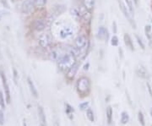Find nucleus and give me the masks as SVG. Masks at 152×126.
I'll list each match as a JSON object with an SVG mask.
<instances>
[{"mask_svg":"<svg viewBox=\"0 0 152 126\" xmlns=\"http://www.w3.org/2000/svg\"><path fill=\"white\" fill-rule=\"evenodd\" d=\"M91 84L89 78L86 76L80 77L76 82V88L78 93L83 97L88 96V94L91 92Z\"/></svg>","mask_w":152,"mask_h":126,"instance_id":"1","label":"nucleus"},{"mask_svg":"<svg viewBox=\"0 0 152 126\" xmlns=\"http://www.w3.org/2000/svg\"><path fill=\"white\" fill-rule=\"evenodd\" d=\"M58 66L62 70H69L72 66L76 63V59L70 53H64L58 61Z\"/></svg>","mask_w":152,"mask_h":126,"instance_id":"2","label":"nucleus"},{"mask_svg":"<svg viewBox=\"0 0 152 126\" xmlns=\"http://www.w3.org/2000/svg\"><path fill=\"white\" fill-rule=\"evenodd\" d=\"M0 77H1L2 83H3V86H4V92H5L6 103L8 104H10L11 101L10 90V86H9V84H8V81H7V77H6L4 72L1 69H0Z\"/></svg>","mask_w":152,"mask_h":126,"instance_id":"3","label":"nucleus"},{"mask_svg":"<svg viewBox=\"0 0 152 126\" xmlns=\"http://www.w3.org/2000/svg\"><path fill=\"white\" fill-rule=\"evenodd\" d=\"M119 6H120V9H121V10H122L123 14H124V15L125 18L127 19V21H129V23L130 24L131 26L135 29L136 23H135V21H134V19H133V15H131L129 10H128L127 6L125 5L124 4L123 2H121V1H119Z\"/></svg>","mask_w":152,"mask_h":126,"instance_id":"4","label":"nucleus"},{"mask_svg":"<svg viewBox=\"0 0 152 126\" xmlns=\"http://www.w3.org/2000/svg\"><path fill=\"white\" fill-rule=\"evenodd\" d=\"M38 43L42 48H50L52 45V38L49 34L44 33L42 34L38 38Z\"/></svg>","mask_w":152,"mask_h":126,"instance_id":"5","label":"nucleus"},{"mask_svg":"<svg viewBox=\"0 0 152 126\" xmlns=\"http://www.w3.org/2000/svg\"><path fill=\"white\" fill-rule=\"evenodd\" d=\"M34 2L33 0H25L21 4V11L25 15H30L34 10Z\"/></svg>","mask_w":152,"mask_h":126,"instance_id":"6","label":"nucleus"},{"mask_svg":"<svg viewBox=\"0 0 152 126\" xmlns=\"http://www.w3.org/2000/svg\"><path fill=\"white\" fill-rule=\"evenodd\" d=\"M48 26V21L46 19H37L33 23V27L37 32H42Z\"/></svg>","mask_w":152,"mask_h":126,"instance_id":"7","label":"nucleus"},{"mask_svg":"<svg viewBox=\"0 0 152 126\" xmlns=\"http://www.w3.org/2000/svg\"><path fill=\"white\" fill-rule=\"evenodd\" d=\"M96 37L101 41H107L109 37V32L107 29L104 26H100L96 32Z\"/></svg>","mask_w":152,"mask_h":126,"instance_id":"8","label":"nucleus"},{"mask_svg":"<svg viewBox=\"0 0 152 126\" xmlns=\"http://www.w3.org/2000/svg\"><path fill=\"white\" fill-rule=\"evenodd\" d=\"M87 43V38L85 35H79L76 37L75 41V45L76 48H78L79 49H83L84 48H86Z\"/></svg>","mask_w":152,"mask_h":126,"instance_id":"9","label":"nucleus"},{"mask_svg":"<svg viewBox=\"0 0 152 126\" xmlns=\"http://www.w3.org/2000/svg\"><path fill=\"white\" fill-rule=\"evenodd\" d=\"M73 33H74V31H73L72 27H70V26H65L63 29H61V31H60V37L62 39L69 38V37H70L71 36L73 35Z\"/></svg>","mask_w":152,"mask_h":126,"instance_id":"10","label":"nucleus"},{"mask_svg":"<svg viewBox=\"0 0 152 126\" xmlns=\"http://www.w3.org/2000/svg\"><path fill=\"white\" fill-rule=\"evenodd\" d=\"M38 118H39L41 126H47V119H46L45 112H44L43 108L42 106L38 107Z\"/></svg>","mask_w":152,"mask_h":126,"instance_id":"11","label":"nucleus"},{"mask_svg":"<svg viewBox=\"0 0 152 126\" xmlns=\"http://www.w3.org/2000/svg\"><path fill=\"white\" fill-rule=\"evenodd\" d=\"M79 63H77L76 62L75 64H74V65L71 67L70 69L68 70V73H67V77L69 78V79H73L74 77L75 76L76 73L78 71V69H79Z\"/></svg>","mask_w":152,"mask_h":126,"instance_id":"12","label":"nucleus"},{"mask_svg":"<svg viewBox=\"0 0 152 126\" xmlns=\"http://www.w3.org/2000/svg\"><path fill=\"white\" fill-rule=\"evenodd\" d=\"M124 43L127 48H129L131 51H134V42L132 41V38L129 34H124Z\"/></svg>","mask_w":152,"mask_h":126,"instance_id":"13","label":"nucleus"},{"mask_svg":"<svg viewBox=\"0 0 152 126\" xmlns=\"http://www.w3.org/2000/svg\"><path fill=\"white\" fill-rule=\"evenodd\" d=\"M69 13H70L71 16L73 17L77 21H79L81 20L82 13L78 9H76V8H71L70 10H69Z\"/></svg>","mask_w":152,"mask_h":126,"instance_id":"14","label":"nucleus"},{"mask_svg":"<svg viewBox=\"0 0 152 126\" xmlns=\"http://www.w3.org/2000/svg\"><path fill=\"white\" fill-rule=\"evenodd\" d=\"M136 73L137 75L140 77H141L143 79H147L149 77V74H148V71L146 70V69L144 67V66H139L136 70Z\"/></svg>","mask_w":152,"mask_h":126,"instance_id":"15","label":"nucleus"},{"mask_svg":"<svg viewBox=\"0 0 152 126\" xmlns=\"http://www.w3.org/2000/svg\"><path fill=\"white\" fill-rule=\"evenodd\" d=\"M27 82H28V86H29V88H30V91H31V92L33 95V97H36V98H37L38 97V92L37 90V88L35 86V85H34V83L31 81V78H27Z\"/></svg>","mask_w":152,"mask_h":126,"instance_id":"16","label":"nucleus"},{"mask_svg":"<svg viewBox=\"0 0 152 126\" xmlns=\"http://www.w3.org/2000/svg\"><path fill=\"white\" fill-rule=\"evenodd\" d=\"M64 54V53H63L59 49L55 48V49L52 50V52H51V58H52L53 60L58 61V59H59L60 58H61Z\"/></svg>","mask_w":152,"mask_h":126,"instance_id":"17","label":"nucleus"},{"mask_svg":"<svg viewBox=\"0 0 152 126\" xmlns=\"http://www.w3.org/2000/svg\"><path fill=\"white\" fill-rule=\"evenodd\" d=\"M83 4L86 10L91 11L95 6V0H83Z\"/></svg>","mask_w":152,"mask_h":126,"instance_id":"18","label":"nucleus"},{"mask_svg":"<svg viewBox=\"0 0 152 126\" xmlns=\"http://www.w3.org/2000/svg\"><path fill=\"white\" fill-rule=\"evenodd\" d=\"M69 53L73 55L76 59V58H78L80 55V49H79L76 47H69Z\"/></svg>","mask_w":152,"mask_h":126,"instance_id":"19","label":"nucleus"},{"mask_svg":"<svg viewBox=\"0 0 152 126\" xmlns=\"http://www.w3.org/2000/svg\"><path fill=\"white\" fill-rule=\"evenodd\" d=\"M81 20L86 23H89L91 20V11L86 10L84 13H82V17Z\"/></svg>","mask_w":152,"mask_h":126,"instance_id":"20","label":"nucleus"},{"mask_svg":"<svg viewBox=\"0 0 152 126\" xmlns=\"http://www.w3.org/2000/svg\"><path fill=\"white\" fill-rule=\"evenodd\" d=\"M145 33L146 35V37L151 43L152 42V32H151V26L150 25H146L145 26Z\"/></svg>","mask_w":152,"mask_h":126,"instance_id":"21","label":"nucleus"},{"mask_svg":"<svg viewBox=\"0 0 152 126\" xmlns=\"http://www.w3.org/2000/svg\"><path fill=\"white\" fill-rule=\"evenodd\" d=\"M113 108L112 107H108L107 108V124L111 125L112 120H113Z\"/></svg>","mask_w":152,"mask_h":126,"instance_id":"22","label":"nucleus"},{"mask_svg":"<svg viewBox=\"0 0 152 126\" xmlns=\"http://www.w3.org/2000/svg\"><path fill=\"white\" fill-rule=\"evenodd\" d=\"M129 121V116L128 114V113H127V112H122L120 122H121L123 125H126Z\"/></svg>","mask_w":152,"mask_h":126,"instance_id":"23","label":"nucleus"},{"mask_svg":"<svg viewBox=\"0 0 152 126\" xmlns=\"http://www.w3.org/2000/svg\"><path fill=\"white\" fill-rule=\"evenodd\" d=\"M33 2L35 8H38V9L43 8L47 4V0H33Z\"/></svg>","mask_w":152,"mask_h":126,"instance_id":"24","label":"nucleus"},{"mask_svg":"<svg viewBox=\"0 0 152 126\" xmlns=\"http://www.w3.org/2000/svg\"><path fill=\"white\" fill-rule=\"evenodd\" d=\"M125 3H126V6L130 12L131 15H134V4H133L132 0H125Z\"/></svg>","mask_w":152,"mask_h":126,"instance_id":"25","label":"nucleus"},{"mask_svg":"<svg viewBox=\"0 0 152 126\" xmlns=\"http://www.w3.org/2000/svg\"><path fill=\"white\" fill-rule=\"evenodd\" d=\"M86 116L88 118V119L91 122H94L95 121V117H94V113L91 108H88L86 112Z\"/></svg>","mask_w":152,"mask_h":126,"instance_id":"26","label":"nucleus"},{"mask_svg":"<svg viewBox=\"0 0 152 126\" xmlns=\"http://www.w3.org/2000/svg\"><path fill=\"white\" fill-rule=\"evenodd\" d=\"M135 38H136V41H137V42L139 44V46L142 49L145 50V45L144 43V42H143V40L141 39L140 37H139L138 35H135Z\"/></svg>","mask_w":152,"mask_h":126,"instance_id":"27","label":"nucleus"},{"mask_svg":"<svg viewBox=\"0 0 152 126\" xmlns=\"http://www.w3.org/2000/svg\"><path fill=\"white\" fill-rule=\"evenodd\" d=\"M138 119H139V121H140V125L142 126H145V117H144V114H143V113L142 112H139V114H138Z\"/></svg>","mask_w":152,"mask_h":126,"instance_id":"28","label":"nucleus"},{"mask_svg":"<svg viewBox=\"0 0 152 126\" xmlns=\"http://www.w3.org/2000/svg\"><path fill=\"white\" fill-rule=\"evenodd\" d=\"M65 107H66V109H65L66 114L70 117L71 114L75 111V109H74V108H73V107H71L70 105L69 104V103H66ZM70 119H71V117H70Z\"/></svg>","mask_w":152,"mask_h":126,"instance_id":"29","label":"nucleus"},{"mask_svg":"<svg viewBox=\"0 0 152 126\" xmlns=\"http://www.w3.org/2000/svg\"><path fill=\"white\" fill-rule=\"evenodd\" d=\"M0 107H1L2 109L5 108V100H4V97L3 92L1 91H0Z\"/></svg>","mask_w":152,"mask_h":126,"instance_id":"30","label":"nucleus"},{"mask_svg":"<svg viewBox=\"0 0 152 126\" xmlns=\"http://www.w3.org/2000/svg\"><path fill=\"white\" fill-rule=\"evenodd\" d=\"M111 44H112L113 47H117V46L118 45V38L117 36L114 35L113 37H112V39H111Z\"/></svg>","mask_w":152,"mask_h":126,"instance_id":"31","label":"nucleus"},{"mask_svg":"<svg viewBox=\"0 0 152 126\" xmlns=\"http://www.w3.org/2000/svg\"><path fill=\"white\" fill-rule=\"evenodd\" d=\"M4 114L3 109H0V125H4Z\"/></svg>","mask_w":152,"mask_h":126,"instance_id":"32","label":"nucleus"},{"mask_svg":"<svg viewBox=\"0 0 152 126\" xmlns=\"http://www.w3.org/2000/svg\"><path fill=\"white\" fill-rule=\"evenodd\" d=\"M0 3H1V4L4 6V8L10 9V4H9V3H8L7 0H0Z\"/></svg>","mask_w":152,"mask_h":126,"instance_id":"33","label":"nucleus"},{"mask_svg":"<svg viewBox=\"0 0 152 126\" xmlns=\"http://www.w3.org/2000/svg\"><path fill=\"white\" fill-rule=\"evenodd\" d=\"M88 105H89V103H88L87 102H86V103H80V104L79 105V107H80V108L81 110H85V109H86L87 108H88Z\"/></svg>","mask_w":152,"mask_h":126,"instance_id":"34","label":"nucleus"},{"mask_svg":"<svg viewBox=\"0 0 152 126\" xmlns=\"http://www.w3.org/2000/svg\"><path fill=\"white\" fill-rule=\"evenodd\" d=\"M117 23L116 21H113V33L114 34H116L117 33Z\"/></svg>","mask_w":152,"mask_h":126,"instance_id":"35","label":"nucleus"},{"mask_svg":"<svg viewBox=\"0 0 152 126\" xmlns=\"http://www.w3.org/2000/svg\"><path fill=\"white\" fill-rule=\"evenodd\" d=\"M146 86H147V88H148V90H149V92H150L151 96L152 97V90H151V85H150L149 83H147Z\"/></svg>","mask_w":152,"mask_h":126,"instance_id":"36","label":"nucleus"},{"mask_svg":"<svg viewBox=\"0 0 152 126\" xmlns=\"http://www.w3.org/2000/svg\"><path fill=\"white\" fill-rule=\"evenodd\" d=\"M4 12H3L2 10H0V21L2 20V18L4 17Z\"/></svg>","mask_w":152,"mask_h":126,"instance_id":"37","label":"nucleus"},{"mask_svg":"<svg viewBox=\"0 0 152 126\" xmlns=\"http://www.w3.org/2000/svg\"><path fill=\"white\" fill-rule=\"evenodd\" d=\"M53 126H60V124H59V122L58 121H55L54 122V125H53Z\"/></svg>","mask_w":152,"mask_h":126,"instance_id":"38","label":"nucleus"},{"mask_svg":"<svg viewBox=\"0 0 152 126\" xmlns=\"http://www.w3.org/2000/svg\"><path fill=\"white\" fill-rule=\"evenodd\" d=\"M119 55L121 57H123V49L121 48H119Z\"/></svg>","mask_w":152,"mask_h":126,"instance_id":"39","label":"nucleus"},{"mask_svg":"<svg viewBox=\"0 0 152 126\" xmlns=\"http://www.w3.org/2000/svg\"><path fill=\"white\" fill-rule=\"evenodd\" d=\"M89 64H87V65H85V67H84V70H88V67H89Z\"/></svg>","mask_w":152,"mask_h":126,"instance_id":"40","label":"nucleus"},{"mask_svg":"<svg viewBox=\"0 0 152 126\" xmlns=\"http://www.w3.org/2000/svg\"><path fill=\"white\" fill-rule=\"evenodd\" d=\"M134 3H135L136 5H138L139 4V0H134Z\"/></svg>","mask_w":152,"mask_h":126,"instance_id":"41","label":"nucleus"},{"mask_svg":"<svg viewBox=\"0 0 152 126\" xmlns=\"http://www.w3.org/2000/svg\"><path fill=\"white\" fill-rule=\"evenodd\" d=\"M23 126H27V125H26V121L25 120L23 122Z\"/></svg>","mask_w":152,"mask_h":126,"instance_id":"42","label":"nucleus"},{"mask_svg":"<svg viewBox=\"0 0 152 126\" xmlns=\"http://www.w3.org/2000/svg\"><path fill=\"white\" fill-rule=\"evenodd\" d=\"M13 2H15V1H17V0H12Z\"/></svg>","mask_w":152,"mask_h":126,"instance_id":"43","label":"nucleus"},{"mask_svg":"<svg viewBox=\"0 0 152 126\" xmlns=\"http://www.w3.org/2000/svg\"><path fill=\"white\" fill-rule=\"evenodd\" d=\"M0 56H1V48H0Z\"/></svg>","mask_w":152,"mask_h":126,"instance_id":"44","label":"nucleus"},{"mask_svg":"<svg viewBox=\"0 0 152 126\" xmlns=\"http://www.w3.org/2000/svg\"><path fill=\"white\" fill-rule=\"evenodd\" d=\"M151 117H152V111H151Z\"/></svg>","mask_w":152,"mask_h":126,"instance_id":"45","label":"nucleus"}]
</instances>
